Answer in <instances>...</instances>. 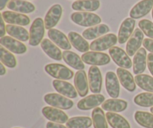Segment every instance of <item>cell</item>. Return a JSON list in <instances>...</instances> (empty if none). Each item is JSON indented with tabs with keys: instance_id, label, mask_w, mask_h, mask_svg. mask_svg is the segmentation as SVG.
I'll use <instances>...</instances> for the list:
<instances>
[{
	"instance_id": "obj_9",
	"label": "cell",
	"mask_w": 153,
	"mask_h": 128,
	"mask_svg": "<svg viewBox=\"0 0 153 128\" xmlns=\"http://www.w3.org/2000/svg\"><path fill=\"white\" fill-rule=\"evenodd\" d=\"M143 32L140 28H136L134 31L133 34L127 41L126 50L127 54L129 56H133L136 54V52L140 49L143 40H144Z\"/></svg>"
},
{
	"instance_id": "obj_23",
	"label": "cell",
	"mask_w": 153,
	"mask_h": 128,
	"mask_svg": "<svg viewBox=\"0 0 153 128\" xmlns=\"http://www.w3.org/2000/svg\"><path fill=\"white\" fill-rule=\"evenodd\" d=\"M40 46L49 58L55 61H61L62 59L63 52H61L60 48L57 46L52 40L47 38L43 39L40 43Z\"/></svg>"
},
{
	"instance_id": "obj_47",
	"label": "cell",
	"mask_w": 153,
	"mask_h": 128,
	"mask_svg": "<svg viewBox=\"0 0 153 128\" xmlns=\"http://www.w3.org/2000/svg\"><path fill=\"white\" fill-rule=\"evenodd\" d=\"M15 128H19V127H15Z\"/></svg>"
},
{
	"instance_id": "obj_2",
	"label": "cell",
	"mask_w": 153,
	"mask_h": 128,
	"mask_svg": "<svg viewBox=\"0 0 153 128\" xmlns=\"http://www.w3.org/2000/svg\"><path fill=\"white\" fill-rule=\"evenodd\" d=\"M46 73L53 78L60 80H70L74 76V73L69 67L58 63H51L45 66Z\"/></svg>"
},
{
	"instance_id": "obj_43",
	"label": "cell",
	"mask_w": 153,
	"mask_h": 128,
	"mask_svg": "<svg viewBox=\"0 0 153 128\" xmlns=\"http://www.w3.org/2000/svg\"><path fill=\"white\" fill-rule=\"evenodd\" d=\"M8 1L9 0H0V10H2L5 7Z\"/></svg>"
},
{
	"instance_id": "obj_32",
	"label": "cell",
	"mask_w": 153,
	"mask_h": 128,
	"mask_svg": "<svg viewBox=\"0 0 153 128\" xmlns=\"http://www.w3.org/2000/svg\"><path fill=\"white\" fill-rule=\"evenodd\" d=\"M93 120L88 116H76L70 118L66 123L67 128H90Z\"/></svg>"
},
{
	"instance_id": "obj_16",
	"label": "cell",
	"mask_w": 153,
	"mask_h": 128,
	"mask_svg": "<svg viewBox=\"0 0 153 128\" xmlns=\"http://www.w3.org/2000/svg\"><path fill=\"white\" fill-rule=\"evenodd\" d=\"M1 15L4 19V22L10 24V25L25 26L30 23V18L24 13L10 11V10H5V11L2 12Z\"/></svg>"
},
{
	"instance_id": "obj_29",
	"label": "cell",
	"mask_w": 153,
	"mask_h": 128,
	"mask_svg": "<svg viewBox=\"0 0 153 128\" xmlns=\"http://www.w3.org/2000/svg\"><path fill=\"white\" fill-rule=\"evenodd\" d=\"M110 31V28L105 24H100L87 28L82 32V36L87 40H94L99 38L100 36L107 34Z\"/></svg>"
},
{
	"instance_id": "obj_39",
	"label": "cell",
	"mask_w": 153,
	"mask_h": 128,
	"mask_svg": "<svg viewBox=\"0 0 153 128\" xmlns=\"http://www.w3.org/2000/svg\"><path fill=\"white\" fill-rule=\"evenodd\" d=\"M143 45L146 50L150 52L151 53H153V39L145 38L143 40Z\"/></svg>"
},
{
	"instance_id": "obj_12",
	"label": "cell",
	"mask_w": 153,
	"mask_h": 128,
	"mask_svg": "<svg viewBox=\"0 0 153 128\" xmlns=\"http://www.w3.org/2000/svg\"><path fill=\"white\" fill-rule=\"evenodd\" d=\"M42 114L46 119L58 124H64L69 120L68 115L61 109L52 106H45L42 109Z\"/></svg>"
},
{
	"instance_id": "obj_40",
	"label": "cell",
	"mask_w": 153,
	"mask_h": 128,
	"mask_svg": "<svg viewBox=\"0 0 153 128\" xmlns=\"http://www.w3.org/2000/svg\"><path fill=\"white\" fill-rule=\"evenodd\" d=\"M147 67L149 72L153 76V53H149L147 55Z\"/></svg>"
},
{
	"instance_id": "obj_28",
	"label": "cell",
	"mask_w": 153,
	"mask_h": 128,
	"mask_svg": "<svg viewBox=\"0 0 153 128\" xmlns=\"http://www.w3.org/2000/svg\"><path fill=\"white\" fill-rule=\"evenodd\" d=\"M63 59L66 64L77 70H83L85 65L82 58L76 52L69 50H64L63 52Z\"/></svg>"
},
{
	"instance_id": "obj_22",
	"label": "cell",
	"mask_w": 153,
	"mask_h": 128,
	"mask_svg": "<svg viewBox=\"0 0 153 128\" xmlns=\"http://www.w3.org/2000/svg\"><path fill=\"white\" fill-rule=\"evenodd\" d=\"M147 64V53L145 48H140L133 58V72L135 75L142 74Z\"/></svg>"
},
{
	"instance_id": "obj_35",
	"label": "cell",
	"mask_w": 153,
	"mask_h": 128,
	"mask_svg": "<svg viewBox=\"0 0 153 128\" xmlns=\"http://www.w3.org/2000/svg\"><path fill=\"white\" fill-rule=\"evenodd\" d=\"M136 84L141 89L147 92L153 93V77L148 74L136 75L134 77Z\"/></svg>"
},
{
	"instance_id": "obj_33",
	"label": "cell",
	"mask_w": 153,
	"mask_h": 128,
	"mask_svg": "<svg viewBox=\"0 0 153 128\" xmlns=\"http://www.w3.org/2000/svg\"><path fill=\"white\" fill-rule=\"evenodd\" d=\"M134 120L141 127L153 128V114L144 111H137L134 113Z\"/></svg>"
},
{
	"instance_id": "obj_1",
	"label": "cell",
	"mask_w": 153,
	"mask_h": 128,
	"mask_svg": "<svg viewBox=\"0 0 153 128\" xmlns=\"http://www.w3.org/2000/svg\"><path fill=\"white\" fill-rule=\"evenodd\" d=\"M70 18L74 23L84 27L100 25L102 22L100 16L91 12H74L71 14Z\"/></svg>"
},
{
	"instance_id": "obj_31",
	"label": "cell",
	"mask_w": 153,
	"mask_h": 128,
	"mask_svg": "<svg viewBox=\"0 0 153 128\" xmlns=\"http://www.w3.org/2000/svg\"><path fill=\"white\" fill-rule=\"evenodd\" d=\"M105 115L108 123L112 128H131L128 121L120 114L108 112Z\"/></svg>"
},
{
	"instance_id": "obj_15",
	"label": "cell",
	"mask_w": 153,
	"mask_h": 128,
	"mask_svg": "<svg viewBox=\"0 0 153 128\" xmlns=\"http://www.w3.org/2000/svg\"><path fill=\"white\" fill-rule=\"evenodd\" d=\"M52 85L54 88L58 92V94L68 98L74 99L78 96V92L76 88L68 82L65 80L55 79L52 81Z\"/></svg>"
},
{
	"instance_id": "obj_7",
	"label": "cell",
	"mask_w": 153,
	"mask_h": 128,
	"mask_svg": "<svg viewBox=\"0 0 153 128\" xmlns=\"http://www.w3.org/2000/svg\"><path fill=\"white\" fill-rule=\"evenodd\" d=\"M82 59L85 64L93 66H103L109 64L111 58L108 54L102 52H87L82 54Z\"/></svg>"
},
{
	"instance_id": "obj_41",
	"label": "cell",
	"mask_w": 153,
	"mask_h": 128,
	"mask_svg": "<svg viewBox=\"0 0 153 128\" xmlns=\"http://www.w3.org/2000/svg\"><path fill=\"white\" fill-rule=\"evenodd\" d=\"M6 32L7 31H6V26L4 25V20L1 15V17H0V37H4Z\"/></svg>"
},
{
	"instance_id": "obj_38",
	"label": "cell",
	"mask_w": 153,
	"mask_h": 128,
	"mask_svg": "<svg viewBox=\"0 0 153 128\" xmlns=\"http://www.w3.org/2000/svg\"><path fill=\"white\" fill-rule=\"evenodd\" d=\"M138 25L145 35L153 39V22L152 21L146 19H141L138 22Z\"/></svg>"
},
{
	"instance_id": "obj_21",
	"label": "cell",
	"mask_w": 153,
	"mask_h": 128,
	"mask_svg": "<svg viewBox=\"0 0 153 128\" xmlns=\"http://www.w3.org/2000/svg\"><path fill=\"white\" fill-rule=\"evenodd\" d=\"M88 78L85 70H79L76 73L74 77V85L78 94L80 97H85L89 91Z\"/></svg>"
},
{
	"instance_id": "obj_44",
	"label": "cell",
	"mask_w": 153,
	"mask_h": 128,
	"mask_svg": "<svg viewBox=\"0 0 153 128\" xmlns=\"http://www.w3.org/2000/svg\"><path fill=\"white\" fill-rule=\"evenodd\" d=\"M6 73V68L3 65L2 63H0V76H3Z\"/></svg>"
},
{
	"instance_id": "obj_20",
	"label": "cell",
	"mask_w": 153,
	"mask_h": 128,
	"mask_svg": "<svg viewBox=\"0 0 153 128\" xmlns=\"http://www.w3.org/2000/svg\"><path fill=\"white\" fill-rule=\"evenodd\" d=\"M117 75L120 82L124 88L130 92L135 91L137 84L134 80V77H133L132 74L128 70L122 67H118L117 69Z\"/></svg>"
},
{
	"instance_id": "obj_37",
	"label": "cell",
	"mask_w": 153,
	"mask_h": 128,
	"mask_svg": "<svg viewBox=\"0 0 153 128\" xmlns=\"http://www.w3.org/2000/svg\"><path fill=\"white\" fill-rule=\"evenodd\" d=\"M136 105L141 107H152L153 106V93L143 92L136 95L134 98Z\"/></svg>"
},
{
	"instance_id": "obj_19",
	"label": "cell",
	"mask_w": 153,
	"mask_h": 128,
	"mask_svg": "<svg viewBox=\"0 0 153 128\" xmlns=\"http://www.w3.org/2000/svg\"><path fill=\"white\" fill-rule=\"evenodd\" d=\"M153 8V0H141L130 10V17L139 19L147 15Z\"/></svg>"
},
{
	"instance_id": "obj_5",
	"label": "cell",
	"mask_w": 153,
	"mask_h": 128,
	"mask_svg": "<svg viewBox=\"0 0 153 128\" xmlns=\"http://www.w3.org/2000/svg\"><path fill=\"white\" fill-rule=\"evenodd\" d=\"M118 41V37L114 34H105L97 38L90 44V49L95 52H102L115 46Z\"/></svg>"
},
{
	"instance_id": "obj_25",
	"label": "cell",
	"mask_w": 153,
	"mask_h": 128,
	"mask_svg": "<svg viewBox=\"0 0 153 128\" xmlns=\"http://www.w3.org/2000/svg\"><path fill=\"white\" fill-rule=\"evenodd\" d=\"M128 107V103L126 100L117 98L108 99L102 104V109L111 112H121Z\"/></svg>"
},
{
	"instance_id": "obj_36",
	"label": "cell",
	"mask_w": 153,
	"mask_h": 128,
	"mask_svg": "<svg viewBox=\"0 0 153 128\" xmlns=\"http://www.w3.org/2000/svg\"><path fill=\"white\" fill-rule=\"evenodd\" d=\"M0 61L9 68H14L17 64L16 58L12 52L2 46H0Z\"/></svg>"
},
{
	"instance_id": "obj_11",
	"label": "cell",
	"mask_w": 153,
	"mask_h": 128,
	"mask_svg": "<svg viewBox=\"0 0 153 128\" xmlns=\"http://www.w3.org/2000/svg\"><path fill=\"white\" fill-rule=\"evenodd\" d=\"M0 44L4 48L11 52L12 53L22 55L26 52L27 47L23 43L19 40L10 37V36H4L0 38Z\"/></svg>"
},
{
	"instance_id": "obj_3",
	"label": "cell",
	"mask_w": 153,
	"mask_h": 128,
	"mask_svg": "<svg viewBox=\"0 0 153 128\" xmlns=\"http://www.w3.org/2000/svg\"><path fill=\"white\" fill-rule=\"evenodd\" d=\"M45 23L43 19L37 17L33 21L29 31V45L36 46L41 43L45 34Z\"/></svg>"
},
{
	"instance_id": "obj_26",
	"label": "cell",
	"mask_w": 153,
	"mask_h": 128,
	"mask_svg": "<svg viewBox=\"0 0 153 128\" xmlns=\"http://www.w3.org/2000/svg\"><path fill=\"white\" fill-rule=\"evenodd\" d=\"M67 36L72 46L79 52L83 53L88 52L90 49V45L85 38H84L83 36L80 35L76 31H70Z\"/></svg>"
},
{
	"instance_id": "obj_46",
	"label": "cell",
	"mask_w": 153,
	"mask_h": 128,
	"mask_svg": "<svg viewBox=\"0 0 153 128\" xmlns=\"http://www.w3.org/2000/svg\"><path fill=\"white\" fill-rule=\"evenodd\" d=\"M152 19H153V8H152Z\"/></svg>"
},
{
	"instance_id": "obj_6",
	"label": "cell",
	"mask_w": 153,
	"mask_h": 128,
	"mask_svg": "<svg viewBox=\"0 0 153 128\" xmlns=\"http://www.w3.org/2000/svg\"><path fill=\"white\" fill-rule=\"evenodd\" d=\"M108 52L115 64H117L120 67L125 69L131 68L133 61H131L129 55L122 48L114 46L109 49Z\"/></svg>"
},
{
	"instance_id": "obj_8",
	"label": "cell",
	"mask_w": 153,
	"mask_h": 128,
	"mask_svg": "<svg viewBox=\"0 0 153 128\" xmlns=\"http://www.w3.org/2000/svg\"><path fill=\"white\" fill-rule=\"evenodd\" d=\"M90 90L94 94H100L102 88V76L97 66H91L88 70Z\"/></svg>"
},
{
	"instance_id": "obj_30",
	"label": "cell",
	"mask_w": 153,
	"mask_h": 128,
	"mask_svg": "<svg viewBox=\"0 0 153 128\" xmlns=\"http://www.w3.org/2000/svg\"><path fill=\"white\" fill-rule=\"evenodd\" d=\"M6 31L10 37L20 41L25 42L29 40V33L25 28L19 25L8 24L6 25Z\"/></svg>"
},
{
	"instance_id": "obj_24",
	"label": "cell",
	"mask_w": 153,
	"mask_h": 128,
	"mask_svg": "<svg viewBox=\"0 0 153 128\" xmlns=\"http://www.w3.org/2000/svg\"><path fill=\"white\" fill-rule=\"evenodd\" d=\"M7 7L12 11L20 13H29L35 10V6L25 0H10Z\"/></svg>"
},
{
	"instance_id": "obj_14",
	"label": "cell",
	"mask_w": 153,
	"mask_h": 128,
	"mask_svg": "<svg viewBox=\"0 0 153 128\" xmlns=\"http://www.w3.org/2000/svg\"><path fill=\"white\" fill-rule=\"evenodd\" d=\"M105 88L107 93L112 98H117L120 93V80L116 73L108 71L105 74Z\"/></svg>"
},
{
	"instance_id": "obj_42",
	"label": "cell",
	"mask_w": 153,
	"mask_h": 128,
	"mask_svg": "<svg viewBox=\"0 0 153 128\" xmlns=\"http://www.w3.org/2000/svg\"><path fill=\"white\" fill-rule=\"evenodd\" d=\"M46 128H67L64 125L61 124H58V123L52 122V121H49L46 124Z\"/></svg>"
},
{
	"instance_id": "obj_18",
	"label": "cell",
	"mask_w": 153,
	"mask_h": 128,
	"mask_svg": "<svg viewBox=\"0 0 153 128\" xmlns=\"http://www.w3.org/2000/svg\"><path fill=\"white\" fill-rule=\"evenodd\" d=\"M48 37L58 47L64 50H70L71 49V43L69 40V38L64 33L60 30L56 28H51L48 31Z\"/></svg>"
},
{
	"instance_id": "obj_10",
	"label": "cell",
	"mask_w": 153,
	"mask_h": 128,
	"mask_svg": "<svg viewBox=\"0 0 153 128\" xmlns=\"http://www.w3.org/2000/svg\"><path fill=\"white\" fill-rule=\"evenodd\" d=\"M105 96L100 94H91L79 100L77 103V108L80 110H90L98 107L105 102Z\"/></svg>"
},
{
	"instance_id": "obj_13",
	"label": "cell",
	"mask_w": 153,
	"mask_h": 128,
	"mask_svg": "<svg viewBox=\"0 0 153 128\" xmlns=\"http://www.w3.org/2000/svg\"><path fill=\"white\" fill-rule=\"evenodd\" d=\"M63 9L61 4H55L52 5L46 13L44 18L45 28L49 30L53 28L58 23L62 16Z\"/></svg>"
},
{
	"instance_id": "obj_34",
	"label": "cell",
	"mask_w": 153,
	"mask_h": 128,
	"mask_svg": "<svg viewBox=\"0 0 153 128\" xmlns=\"http://www.w3.org/2000/svg\"><path fill=\"white\" fill-rule=\"evenodd\" d=\"M107 118L103 109L97 107L92 112V120L94 128H108Z\"/></svg>"
},
{
	"instance_id": "obj_27",
	"label": "cell",
	"mask_w": 153,
	"mask_h": 128,
	"mask_svg": "<svg viewBox=\"0 0 153 128\" xmlns=\"http://www.w3.org/2000/svg\"><path fill=\"white\" fill-rule=\"evenodd\" d=\"M100 7V0H77L72 4L73 10L82 12L95 11Z\"/></svg>"
},
{
	"instance_id": "obj_4",
	"label": "cell",
	"mask_w": 153,
	"mask_h": 128,
	"mask_svg": "<svg viewBox=\"0 0 153 128\" xmlns=\"http://www.w3.org/2000/svg\"><path fill=\"white\" fill-rule=\"evenodd\" d=\"M44 101L52 107L64 110H68L73 108L74 103L68 97L57 93H49L44 96Z\"/></svg>"
},
{
	"instance_id": "obj_45",
	"label": "cell",
	"mask_w": 153,
	"mask_h": 128,
	"mask_svg": "<svg viewBox=\"0 0 153 128\" xmlns=\"http://www.w3.org/2000/svg\"><path fill=\"white\" fill-rule=\"evenodd\" d=\"M150 112H151V113L153 114V106H152V107L150 108Z\"/></svg>"
},
{
	"instance_id": "obj_17",
	"label": "cell",
	"mask_w": 153,
	"mask_h": 128,
	"mask_svg": "<svg viewBox=\"0 0 153 128\" xmlns=\"http://www.w3.org/2000/svg\"><path fill=\"white\" fill-rule=\"evenodd\" d=\"M134 25H135V20L131 17L126 18L123 21L118 32V42L120 44H123L128 41L134 32Z\"/></svg>"
}]
</instances>
